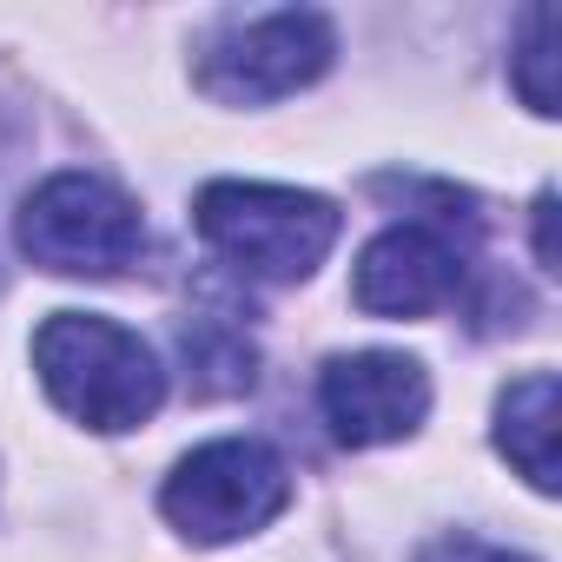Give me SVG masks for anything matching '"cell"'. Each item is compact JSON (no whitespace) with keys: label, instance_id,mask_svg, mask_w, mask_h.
<instances>
[{"label":"cell","instance_id":"cell-8","mask_svg":"<svg viewBox=\"0 0 562 562\" xmlns=\"http://www.w3.org/2000/svg\"><path fill=\"white\" fill-rule=\"evenodd\" d=\"M555 404H562L555 371L516 378V384L503 391V404H496V443H503V457H509L542 496L555 490Z\"/></svg>","mask_w":562,"mask_h":562},{"label":"cell","instance_id":"cell-2","mask_svg":"<svg viewBox=\"0 0 562 562\" xmlns=\"http://www.w3.org/2000/svg\"><path fill=\"white\" fill-rule=\"evenodd\" d=\"M192 225L225 265H238L245 278H271V285L312 278L325 251L338 245V205L318 192H292V186L218 179L199 192Z\"/></svg>","mask_w":562,"mask_h":562},{"label":"cell","instance_id":"cell-4","mask_svg":"<svg viewBox=\"0 0 562 562\" xmlns=\"http://www.w3.org/2000/svg\"><path fill=\"white\" fill-rule=\"evenodd\" d=\"M166 516L192 542H238L265 529L278 509L292 503V470L271 443L258 437H218L199 443L172 476H166Z\"/></svg>","mask_w":562,"mask_h":562},{"label":"cell","instance_id":"cell-3","mask_svg":"<svg viewBox=\"0 0 562 562\" xmlns=\"http://www.w3.org/2000/svg\"><path fill=\"white\" fill-rule=\"evenodd\" d=\"M21 251L60 278H113L146 251V218L93 172H54L21 205Z\"/></svg>","mask_w":562,"mask_h":562},{"label":"cell","instance_id":"cell-1","mask_svg":"<svg viewBox=\"0 0 562 562\" xmlns=\"http://www.w3.org/2000/svg\"><path fill=\"white\" fill-rule=\"evenodd\" d=\"M34 371L47 397L87 430H133L166 404V371L139 331L100 312H54L34 331Z\"/></svg>","mask_w":562,"mask_h":562},{"label":"cell","instance_id":"cell-7","mask_svg":"<svg viewBox=\"0 0 562 562\" xmlns=\"http://www.w3.org/2000/svg\"><path fill=\"white\" fill-rule=\"evenodd\" d=\"M463 292V251L443 225H391L364 245L351 299L371 318H430Z\"/></svg>","mask_w":562,"mask_h":562},{"label":"cell","instance_id":"cell-5","mask_svg":"<svg viewBox=\"0 0 562 562\" xmlns=\"http://www.w3.org/2000/svg\"><path fill=\"white\" fill-rule=\"evenodd\" d=\"M338 41L331 21L312 8H285V14H251L232 34H218L199 60V87L225 106H265L285 100L299 87H312L331 67Z\"/></svg>","mask_w":562,"mask_h":562},{"label":"cell","instance_id":"cell-6","mask_svg":"<svg viewBox=\"0 0 562 562\" xmlns=\"http://www.w3.org/2000/svg\"><path fill=\"white\" fill-rule=\"evenodd\" d=\"M318 404H325V424L338 430V443L371 450V443H397L424 424L430 378L404 351H351V358L325 364Z\"/></svg>","mask_w":562,"mask_h":562},{"label":"cell","instance_id":"cell-9","mask_svg":"<svg viewBox=\"0 0 562 562\" xmlns=\"http://www.w3.org/2000/svg\"><path fill=\"white\" fill-rule=\"evenodd\" d=\"M179 358H186V384L199 397H238L258 371L251 358V338L232 325V312H192L179 325Z\"/></svg>","mask_w":562,"mask_h":562},{"label":"cell","instance_id":"cell-11","mask_svg":"<svg viewBox=\"0 0 562 562\" xmlns=\"http://www.w3.org/2000/svg\"><path fill=\"white\" fill-rule=\"evenodd\" d=\"M417 562H536V555H522V549H503V542H483V536H437V542H424L417 549Z\"/></svg>","mask_w":562,"mask_h":562},{"label":"cell","instance_id":"cell-10","mask_svg":"<svg viewBox=\"0 0 562 562\" xmlns=\"http://www.w3.org/2000/svg\"><path fill=\"white\" fill-rule=\"evenodd\" d=\"M509 80H516V93L536 120L555 113V14L549 8H536L522 21V47L509 54Z\"/></svg>","mask_w":562,"mask_h":562},{"label":"cell","instance_id":"cell-12","mask_svg":"<svg viewBox=\"0 0 562 562\" xmlns=\"http://www.w3.org/2000/svg\"><path fill=\"white\" fill-rule=\"evenodd\" d=\"M536 258H542V271H555V199L549 192L536 199Z\"/></svg>","mask_w":562,"mask_h":562}]
</instances>
